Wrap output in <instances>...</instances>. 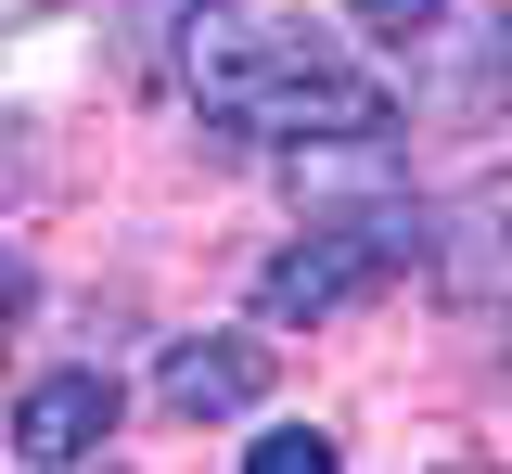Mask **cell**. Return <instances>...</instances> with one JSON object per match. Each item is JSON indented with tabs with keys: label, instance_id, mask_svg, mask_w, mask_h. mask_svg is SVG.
I'll list each match as a JSON object with an SVG mask.
<instances>
[{
	"label": "cell",
	"instance_id": "cell-1",
	"mask_svg": "<svg viewBox=\"0 0 512 474\" xmlns=\"http://www.w3.org/2000/svg\"><path fill=\"white\" fill-rule=\"evenodd\" d=\"M180 77L218 129L244 141H295V154H346V141H384L397 129V90L372 65H346L320 26L269 13V0H205L180 39Z\"/></svg>",
	"mask_w": 512,
	"mask_h": 474
},
{
	"label": "cell",
	"instance_id": "cell-2",
	"mask_svg": "<svg viewBox=\"0 0 512 474\" xmlns=\"http://www.w3.org/2000/svg\"><path fill=\"white\" fill-rule=\"evenodd\" d=\"M423 282H436L448 308L512 295V180H474V193L423 205Z\"/></svg>",
	"mask_w": 512,
	"mask_h": 474
},
{
	"label": "cell",
	"instance_id": "cell-3",
	"mask_svg": "<svg viewBox=\"0 0 512 474\" xmlns=\"http://www.w3.org/2000/svg\"><path fill=\"white\" fill-rule=\"evenodd\" d=\"M103 436H116V372H39L26 398H13V462H103Z\"/></svg>",
	"mask_w": 512,
	"mask_h": 474
},
{
	"label": "cell",
	"instance_id": "cell-4",
	"mask_svg": "<svg viewBox=\"0 0 512 474\" xmlns=\"http://www.w3.org/2000/svg\"><path fill=\"white\" fill-rule=\"evenodd\" d=\"M154 398L180 410V423H231V410L269 398V346L256 334H180L154 359Z\"/></svg>",
	"mask_w": 512,
	"mask_h": 474
},
{
	"label": "cell",
	"instance_id": "cell-5",
	"mask_svg": "<svg viewBox=\"0 0 512 474\" xmlns=\"http://www.w3.org/2000/svg\"><path fill=\"white\" fill-rule=\"evenodd\" d=\"M333 462H346V449H333L320 423H269V436L244 449V474H333Z\"/></svg>",
	"mask_w": 512,
	"mask_h": 474
},
{
	"label": "cell",
	"instance_id": "cell-6",
	"mask_svg": "<svg viewBox=\"0 0 512 474\" xmlns=\"http://www.w3.org/2000/svg\"><path fill=\"white\" fill-rule=\"evenodd\" d=\"M346 13H359V39H423L436 26V0H346Z\"/></svg>",
	"mask_w": 512,
	"mask_h": 474
},
{
	"label": "cell",
	"instance_id": "cell-7",
	"mask_svg": "<svg viewBox=\"0 0 512 474\" xmlns=\"http://www.w3.org/2000/svg\"><path fill=\"white\" fill-rule=\"evenodd\" d=\"M13 308H26V257H0V321H13Z\"/></svg>",
	"mask_w": 512,
	"mask_h": 474
}]
</instances>
